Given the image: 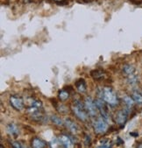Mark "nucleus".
I'll use <instances>...</instances> for the list:
<instances>
[{"label": "nucleus", "mask_w": 142, "mask_h": 148, "mask_svg": "<svg viewBox=\"0 0 142 148\" xmlns=\"http://www.w3.org/2000/svg\"><path fill=\"white\" fill-rule=\"evenodd\" d=\"M51 121H52L54 125H58V126H62V125H64V121H62V118H61L60 116H56V115L51 116Z\"/></svg>", "instance_id": "dca6fc26"}, {"label": "nucleus", "mask_w": 142, "mask_h": 148, "mask_svg": "<svg viewBox=\"0 0 142 148\" xmlns=\"http://www.w3.org/2000/svg\"><path fill=\"white\" fill-rule=\"evenodd\" d=\"M91 75L92 76V78L96 81H99L101 79H103L105 75L104 71L102 69H94L91 72Z\"/></svg>", "instance_id": "ddd939ff"}, {"label": "nucleus", "mask_w": 142, "mask_h": 148, "mask_svg": "<svg viewBox=\"0 0 142 148\" xmlns=\"http://www.w3.org/2000/svg\"><path fill=\"white\" fill-rule=\"evenodd\" d=\"M99 97L111 107H116L119 103L117 93L110 87H104L101 88V90L99 91Z\"/></svg>", "instance_id": "f257e3e1"}, {"label": "nucleus", "mask_w": 142, "mask_h": 148, "mask_svg": "<svg viewBox=\"0 0 142 148\" xmlns=\"http://www.w3.org/2000/svg\"><path fill=\"white\" fill-rule=\"evenodd\" d=\"M94 101H95V103L98 109V111H99L101 116L104 118V119H105L108 123L110 122V116L109 110H108L107 106H106L107 103L102 98H97Z\"/></svg>", "instance_id": "20e7f679"}, {"label": "nucleus", "mask_w": 142, "mask_h": 148, "mask_svg": "<svg viewBox=\"0 0 142 148\" xmlns=\"http://www.w3.org/2000/svg\"><path fill=\"white\" fill-rule=\"evenodd\" d=\"M64 125H65V126L67 127V129L71 133L75 134L78 132V126H77V125L73 120H71L70 118H67V119L64 120Z\"/></svg>", "instance_id": "6e6552de"}, {"label": "nucleus", "mask_w": 142, "mask_h": 148, "mask_svg": "<svg viewBox=\"0 0 142 148\" xmlns=\"http://www.w3.org/2000/svg\"><path fill=\"white\" fill-rule=\"evenodd\" d=\"M84 106H85V109H86L88 114L91 117H96L97 113L99 112L98 111V109L95 103V101L90 97H85V100H84Z\"/></svg>", "instance_id": "39448f33"}, {"label": "nucleus", "mask_w": 142, "mask_h": 148, "mask_svg": "<svg viewBox=\"0 0 142 148\" xmlns=\"http://www.w3.org/2000/svg\"><path fill=\"white\" fill-rule=\"evenodd\" d=\"M99 145L98 147H104V148H109V147H111V143L110 141V139H107V138H104L102 139L100 142H99Z\"/></svg>", "instance_id": "6ab92c4d"}, {"label": "nucleus", "mask_w": 142, "mask_h": 148, "mask_svg": "<svg viewBox=\"0 0 142 148\" xmlns=\"http://www.w3.org/2000/svg\"><path fill=\"white\" fill-rule=\"evenodd\" d=\"M115 118H116L117 124L119 125H120L121 127H123L126 125V123L127 121V118H128V112H127V110H121L118 111L116 113Z\"/></svg>", "instance_id": "0eeeda50"}, {"label": "nucleus", "mask_w": 142, "mask_h": 148, "mask_svg": "<svg viewBox=\"0 0 142 148\" xmlns=\"http://www.w3.org/2000/svg\"><path fill=\"white\" fill-rule=\"evenodd\" d=\"M54 1H56V2H62V1H63V0H54Z\"/></svg>", "instance_id": "4be33fe9"}, {"label": "nucleus", "mask_w": 142, "mask_h": 148, "mask_svg": "<svg viewBox=\"0 0 142 148\" xmlns=\"http://www.w3.org/2000/svg\"><path fill=\"white\" fill-rule=\"evenodd\" d=\"M123 73L126 75V76H129L131 75H133L135 74V69L133 66L130 65V64H126L123 67Z\"/></svg>", "instance_id": "4468645a"}, {"label": "nucleus", "mask_w": 142, "mask_h": 148, "mask_svg": "<svg viewBox=\"0 0 142 148\" xmlns=\"http://www.w3.org/2000/svg\"><path fill=\"white\" fill-rule=\"evenodd\" d=\"M59 142L61 143V145L64 147H70L73 144L70 137L69 135H66V134H62L60 135L59 137Z\"/></svg>", "instance_id": "9d476101"}, {"label": "nucleus", "mask_w": 142, "mask_h": 148, "mask_svg": "<svg viewBox=\"0 0 142 148\" xmlns=\"http://www.w3.org/2000/svg\"><path fill=\"white\" fill-rule=\"evenodd\" d=\"M58 97H59V99L62 101V102H65L66 100H68L70 97V94L69 92L67 90H62L59 91V94H58Z\"/></svg>", "instance_id": "2eb2a0df"}, {"label": "nucleus", "mask_w": 142, "mask_h": 148, "mask_svg": "<svg viewBox=\"0 0 142 148\" xmlns=\"http://www.w3.org/2000/svg\"><path fill=\"white\" fill-rule=\"evenodd\" d=\"M6 130H7V132L11 136H12L13 138H17L19 136V129L18 125L16 124H13V123L9 124L7 125Z\"/></svg>", "instance_id": "1a4fd4ad"}, {"label": "nucleus", "mask_w": 142, "mask_h": 148, "mask_svg": "<svg viewBox=\"0 0 142 148\" xmlns=\"http://www.w3.org/2000/svg\"><path fill=\"white\" fill-rule=\"evenodd\" d=\"M108 122L102 116L97 117L93 121V128L97 134H104L108 131Z\"/></svg>", "instance_id": "7ed1b4c3"}, {"label": "nucleus", "mask_w": 142, "mask_h": 148, "mask_svg": "<svg viewBox=\"0 0 142 148\" xmlns=\"http://www.w3.org/2000/svg\"><path fill=\"white\" fill-rule=\"evenodd\" d=\"M75 87H76V90H78V92H80V93H84L87 90L86 82H85V81L83 79L77 80L75 82Z\"/></svg>", "instance_id": "9b49d317"}, {"label": "nucleus", "mask_w": 142, "mask_h": 148, "mask_svg": "<svg viewBox=\"0 0 142 148\" xmlns=\"http://www.w3.org/2000/svg\"><path fill=\"white\" fill-rule=\"evenodd\" d=\"M123 100H124V103H126V105L128 108L132 107V106H133V104H134V103H135V102H134V100H133V98H132V97H128V96L124 97Z\"/></svg>", "instance_id": "a211bd4d"}, {"label": "nucleus", "mask_w": 142, "mask_h": 148, "mask_svg": "<svg viewBox=\"0 0 142 148\" xmlns=\"http://www.w3.org/2000/svg\"><path fill=\"white\" fill-rule=\"evenodd\" d=\"M10 103L14 110H19V111L22 110L25 107L24 100L19 96H11L10 97Z\"/></svg>", "instance_id": "423d86ee"}, {"label": "nucleus", "mask_w": 142, "mask_h": 148, "mask_svg": "<svg viewBox=\"0 0 142 148\" xmlns=\"http://www.w3.org/2000/svg\"><path fill=\"white\" fill-rule=\"evenodd\" d=\"M11 143V145L13 146V147H15V148H20V147H23V145L20 144V142H19V141H11L10 142Z\"/></svg>", "instance_id": "412c9836"}, {"label": "nucleus", "mask_w": 142, "mask_h": 148, "mask_svg": "<svg viewBox=\"0 0 142 148\" xmlns=\"http://www.w3.org/2000/svg\"><path fill=\"white\" fill-rule=\"evenodd\" d=\"M72 111L80 121L82 122L87 121L89 114L86 109H85L84 103H82L81 101L79 100L74 101V104L72 105Z\"/></svg>", "instance_id": "f03ea898"}, {"label": "nucleus", "mask_w": 142, "mask_h": 148, "mask_svg": "<svg viewBox=\"0 0 142 148\" xmlns=\"http://www.w3.org/2000/svg\"><path fill=\"white\" fill-rule=\"evenodd\" d=\"M132 97L133 98V100H134L135 103H137L139 104H142V95L140 93H139L137 91H134L132 93Z\"/></svg>", "instance_id": "f3484780"}, {"label": "nucleus", "mask_w": 142, "mask_h": 148, "mask_svg": "<svg viewBox=\"0 0 142 148\" xmlns=\"http://www.w3.org/2000/svg\"><path fill=\"white\" fill-rule=\"evenodd\" d=\"M47 145V143L40 138L35 137L32 139V146L34 148H43L46 147Z\"/></svg>", "instance_id": "f8f14e48"}, {"label": "nucleus", "mask_w": 142, "mask_h": 148, "mask_svg": "<svg viewBox=\"0 0 142 148\" xmlns=\"http://www.w3.org/2000/svg\"><path fill=\"white\" fill-rule=\"evenodd\" d=\"M56 109H57V110L60 111L61 113H66L68 111V108L63 104H61V105L57 106V107H56Z\"/></svg>", "instance_id": "aec40b11"}]
</instances>
